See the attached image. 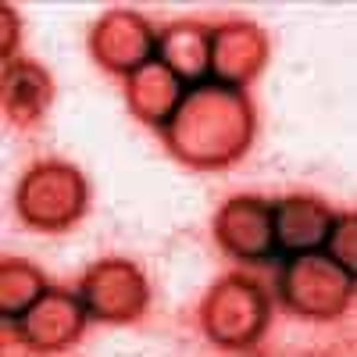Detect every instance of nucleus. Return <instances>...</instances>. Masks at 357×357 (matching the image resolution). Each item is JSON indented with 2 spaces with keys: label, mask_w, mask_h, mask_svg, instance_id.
I'll return each instance as SVG.
<instances>
[{
  "label": "nucleus",
  "mask_w": 357,
  "mask_h": 357,
  "mask_svg": "<svg viewBox=\"0 0 357 357\" xmlns=\"http://www.w3.org/2000/svg\"><path fill=\"white\" fill-rule=\"evenodd\" d=\"M186 97V82L172 75L161 61H146L126 79V104L129 111L151 129H165L175 107Z\"/></svg>",
  "instance_id": "ddd939ff"
},
{
  "label": "nucleus",
  "mask_w": 357,
  "mask_h": 357,
  "mask_svg": "<svg viewBox=\"0 0 357 357\" xmlns=\"http://www.w3.org/2000/svg\"><path fill=\"white\" fill-rule=\"evenodd\" d=\"M279 301L307 321H336L354 301V275L329 254H289L279 272Z\"/></svg>",
  "instance_id": "20e7f679"
},
{
  "label": "nucleus",
  "mask_w": 357,
  "mask_h": 357,
  "mask_svg": "<svg viewBox=\"0 0 357 357\" xmlns=\"http://www.w3.org/2000/svg\"><path fill=\"white\" fill-rule=\"evenodd\" d=\"M89 207V183L86 175L68 161H36L22 175L15 190L18 218L36 232H65L72 229Z\"/></svg>",
  "instance_id": "7ed1b4c3"
},
{
  "label": "nucleus",
  "mask_w": 357,
  "mask_h": 357,
  "mask_svg": "<svg viewBox=\"0 0 357 357\" xmlns=\"http://www.w3.org/2000/svg\"><path fill=\"white\" fill-rule=\"evenodd\" d=\"M86 321H89V311H86L79 293L47 289L40 301L15 321V333L29 350L57 354V350H68L82 340Z\"/></svg>",
  "instance_id": "0eeeda50"
},
{
  "label": "nucleus",
  "mask_w": 357,
  "mask_h": 357,
  "mask_svg": "<svg viewBox=\"0 0 357 357\" xmlns=\"http://www.w3.org/2000/svg\"><path fill=\"white\" fill-rule=\"evenodd\" d=\"M158 33L151 18L129 8H111L104 11L93 29H89V57L111 75H132L146 61H154Z\"/></svg>",
  "instance_id": "423d86ee"
},
{
  "label": "nucleus",
  "mask_w": 357,
  "mask_h": 357,
  "mask_svg": "<svg viewBox=\"0 0 357 357\" xmlns=\"http://www.w3.org/2000/svg\"><path fill=\"white\" fill-rule=\"evenodd\" d=\"M268 65V33L257 22L232 18L211 29V82L243 89L250 86Z\"/></svg>",
  "instance_id": "6e6552de"
},
{
  "label": "nucleus",
  "mask_w": 357,
  "mask_h": 357,
  "mask_svg": "<svg viewBox=\"0 0 357 357\" xmlns=\"http://www.w3.org/2000/svg\"><path fill=\"white\" fill-rule=\"evenodd\" d=\"M0 104L4 118L18 129H33L43 122V114L54 104V79L36 61H8L0 75Z\"/></svg>",
  "instance_id": "9b49d317"
},
{
  "label": "nucleus",
  "mask_w": 357,
  "mask_h": 357,
  "mask_svg": "<svg viewBox=\"0 0 357 357\" xmlns=\"http://www.w3.org/2000/svg\"><path fill=\"white\" fill-rule=\"evenodd\" d=\"M325 250H329V257L340 268H347L350 275L357 272V215L354 211L336 215V225L329 232V240H325Z\"/></svg>",
  "instance_id": "2eb2a0df"
},
{
  "label": "nucleus",
  "mask_w": 357,
  "mask_h": 357,
  "mask_svg": "<svg viewBox=\"0 0 357 357\" xmlns=\"http://www.w3.org/2000/svg\"><path fill=\"white\" fill-rule=\"evenodd\" d=\"M79 296L89 318L107 321V325H129V321H139L146 304H151V282L132 261L104 257L82 275Z\"/></svg>",
  "instance_id": "39448f33"
},
{
  "label": "nucleus",
  "mask_w": 357,
  "mask_h": 357,
  "mask_svg": "<svg viewBox=\"0 0 357 357\" xmlns=\"http://www.w3.org/2000/svg\"><path fill=\"white\" fill-rule=\"evenodd\" d=\"M154 61H161L186 86H200L207 79V68H211V25L193 22V18L165 25L158 33Z\"/></svg>",
  "instance_id": "f8f14e48"
},
{
  "label": "nucleus",
  "mask_w": 357,
  "mask_h": 357,
  "mask_svg": "<svg viewBox=\"0 0 357 357\" xmlns=\"http://www.w3.org/2000/svg\"><path fill=\"white\" fill-rule=\"evenodd\" d=\"M272 222H275V247H282L286 254H307L325 247L336 225V211L321 197L293 193L272 204Z\"/></svg>",
  "instance_id": "9d476101"
},
{
  "label": "nucleus",
  "mask_w": 357,
  "mask_h": 357,
  "mask_svg": "<svg viewBox=\"0 0 357 357\" xmlns=\"http://www.w3.org/2000/svg\"><path fill=\"white\" fill-rule=\"evenodd\" d=\"M268 325H272V301L254 275H222L200 301V329L222 350H247L261 343Z\"/></svg>",
  "instance_id": "f03ea898"
},
{
  "label": "nucleus",
  "mask_w": 357,
  "mask_h": 357,
  "mask_svg": "<svg viewBox=\"0 0 357 357\" xmlns=\"http://www.w3.org/2000/svg\"><path fill=\"white\" fill-rule=\"evenodd\" d=\"M0 22H4V47H0V54H4V65H8V57L18 47V15L11 4H0Z\"/></svg>",
  "instance_id": "dca6fc26"
},
{
  "label": "nucleus",
  "mask_w": 357,
  "mask_h": 357,
  "mask_svg": "<svg viewBox=\"0 0 357 357\" xmlns=\"http://www.w3.org/2000/svg\"><path fill=\"white\" fill-rule=\"evenodd\" d=\"M47 289L50 286L36 264H29L22 257L0 261V318L4 321H18Z\"/></svg>",
  "instance_id": "4468645a"
},
{
  "label": "nucleus",
  "mask_w": 357,
  "mask_h": 357,
  "mask_svg": "<svg viewBox=\"0 0 357 357\" xmlns=\"http://www.w3.org/2000/svg\"><path fill=\"white\" fill-rule=\"evenodd\" d=\"M215 240L236 261H268L279 250L272 204L261 197H229L215 215Z\"/></svg>",
  "instance_id": "1a4fd4ad"
},
{
  "label": "nucleus",
  "mask_w": 357,
  "mask_h": 357,
  "mask_svg": "<svg viewBox=\"0 0 357 357\" xmlns=\"http://www.w3.org/2000/svg\"><path fill=\"white\" fill-rule=\"evenodd\" d=\"M257 114L243 89H229L218 82L190 86L183 104L175 107L168 126L161 129L168 154L200 172H218L240 165L254 143Z\"/></svg>",
  "instance_id": "f257e3e1"
}]
</instances>
